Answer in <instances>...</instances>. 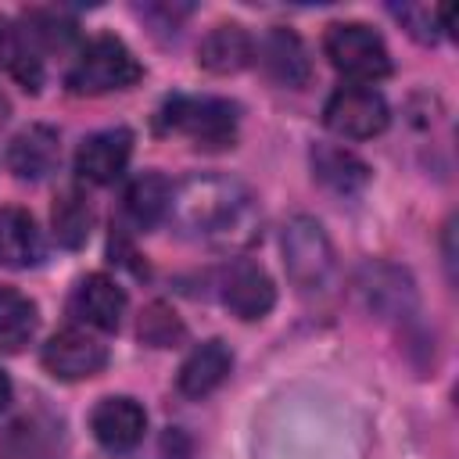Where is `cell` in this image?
<instances>
[{
  "instance_id": "obj_1",
  "label": "cell",
  "mask_w": 459,
  "mask_h": 459,
  "mask_svg": "<svg viewBox=\"0 0 459 459\" xmlns=\"http://www.w3.org/2000/svg\"><path fill=\"white\" fill-rule=\"evenodd\" d=\"M183 237L237 251L258 233V201L247 183L226 172H190L172 186L169 215Z\"/></svg>"
},
{
  "instance_id": "obj_2",
  "label": "cell",
  "mask_w": 459,
  "mask_h": 459,
  "mask_svg": "<svg viewBox=\"0 0 459 459\" xmlns=\"http://www.w3.org/2000/svg\"><path fill=\"white\" fill-rule=\"evenodd\" d=\"M143 79V65L136 61V54L111 32L93 36L75 65L65 75V86L79 97H100V93H115V90H129Z\"/></svg>"
},
{
  "instance_id": "obj_3",
  "label": "cell",
  "mask_w": 459,
  "mask_h": 459,
  "mask_svg": "<svg viewBox=\"0 0 459 459\" xmlns=\"http://www.w3.org/2000/svg\"><path fill=\"white\" fill-rule=\"evenodd\" d=\"M158 126L165 133H179V136L194 140V147L219 151V147H233L237 126H240V108L226 97H183V93H176L161 104Z\"/></svg>"
},
{
  "instance_id": "obj_4",
  "label": "cell",
  "mask_w": 459,
  "mask_h": 459,
  "mask_svg": "<svg viewBox=\"0 0 459 459\" xmlns=\"http://www.w3.org/2000/svg\"><path fill=\"white\" fill-rule=\"evenodd\" d=\"M323 54L330 57V65L359 82V86H373L377 79L391 75V54L387 43L377 29L362 25V22H333L323 32Z\"/></svg>"
},
{
  "instance_id": "obj_5",
  "label": "cell",
  "mask_w": 459,
  "mask_h": 459,
  "mask_svg": "<svg viewBox=\"0 0 459 459\" xmlns=\"http://www.w3.org/2000/svg\"><path fill=\"white\" fill-rule=\"evenodd\" d=\"M283 265H287V276L298 290L312 294V290H323L333 276V244L326 237V230L312 219V215H294L287 226H283Z\"/></svg>"
},
{
  "instance_id": "obj_6",
  "label": "cell",
  "mask_w": 459,
  "mask_h": 459,
  "mask_svg": "<svg viewBox=\"0 0 459 459\" xmlns=\"http://www.w3.org/2000/svg\"><path fill=\"white\" fill-rule=\"evenodd\" d=\"M323 122H326L330 133H337L344 140H369V136H380L387 129L391 108H387L380 90L348 82V86H337L326 97Z\"/></svg>"
},
{
  "instance_id": "obj_7",
  "label": "cell",
  "mask_w": 459,
  "mask_h": 459,
  "mask_svg": "<svg viewBox=\"0 0 459 459\" xmlns=\"http://www.w3.org/2000/svg\"><path fill=\"white\" fill-rule=\"evenodd\" d=\"M39 362H43V369L54 377V380H90V377H97V373H104V366H108V348L93 337V333H86V330H79V326H65V330H57L47 344H43V351H39Z\"/></svg>"
},
{
  "instance_id": "obj_8",
  "label": "cell",
  "mask_w": 459,
  "mask_h": 459,
  "mask_svg": "<svg viewBox=\"0 0 459 459\" xmlns=\"http://www.w3.org/2000/svg\"><path fill=\"white\" fill-rule=\"evenodd\" d=\"M90 430L97 437L100 448L122 455V452H133L140 441H143V430H147V412L136 398L129 394H108L93 405L90 412Z\"/></svg>"
},
{
  "instance_id": "obj_9",
  "label": "cell",
  "mask_w": 459,
  "mask_h": 459,
  "mask_svg": "<svg viewBox=\"0 0 459 459\" xmlns=\"http://www.w3.org/2000/svg\"><path fill=\"white\" fill-rule=\"evenodd\" d=\"M219 294H222V305L233 316H240V319H262L276 305V283H273V276L258 262H247V258H237L222 273Z\"/></svg>"
},
{
  "instance_id": "obj_10",
  "label": "cell",
  "mask_w": 459,
  "mask_h": 459,
  "mask_svg": "<svg viewBox=\"0 0 459 459\" xmlns=\"http://www.w3.org/2000/svg\"><path fill=\"white\" fill-rule=\"evenodd\" d=\"M129 154H133V133L115 126V129H100V133H90L79 151H75V172L79 179L93 183V186H104V183H115L126 165H129Z\"/></svg>"
},
{
  "instance_id": "obj_11",
  "label": "cell",
  "mask_w": 459,
  "mask_h": 459,
  "mask_svg": "<svg viewBox=\"0 0 459 459\" xmlns=\"http://www.w3.org/2000/svg\"><path fill=\"white\" fill-rule=\"evenodd\" d=\"M68 312L79 323H86L100 333H111V330H118V323L126 316V290L108 273H90L72 287Z\"/></svg>"
},
{
  "instance_id": "obj_12",
  "label": "cell",
  "mask_w": 459,
  "mask_h": 459,
  "mask_svg": "<svg viewBox=\"0 0 459 459\" xmlns=\"http://www.w3.org/2000/svg\"><path fill=\"white\" fill-rule=\"evenodd\" d=\"M258 61L269 72V79H276L280 86L301 90L312 79V61H308V50H305L301 36L283 29V25L265 32V39L258 43Z\"/></svg>"
},
{
  "instance_id": "obj_13",
  "label": "cell",
  "mask_w": 459,
  "mask_h": 459,
  "mask_svg": "<svg viewBox=\"0 0 459 459\" xmlns=\"http://www.w3.org/2000/svg\"><path fill=\"white\" fill-rule=\"evenodd\" d=\"M251 57H255V39L237 22L212 25L197 47V65L212 75H237L240 68L251 65Z\"/></svg>"
},
{
  "instance_id": "obj_14",
  "label": "cell",
  "mask_w": 459,
  "mask_h": 459,
  "mask_svg": "<svg viewBox=\"0 0 459 459\" xmlns=\"http://www.w3.org/2000/svg\"><path fill=\"white\" fill-rule=\"evenodd\" d=\"M61 161V143L50 126H25L7 143V169L18 179H47Z\"/></svg>"
},
{
  "instance_id": "obj_15",
  "label": "cell",
  "mask_w": 459,
  "mask_h": 459,
  "mask_svg": "<svg viewBox=\"0 0 459 459\" xmlns=\"http://www.w3.org/2000/svg\"><path fill=\"white\" fill-rule=\"evenodd\" d=\"M233 369V351L226 341L212 337L204 344H197L183 362H179V373H176V387L179 394L186 398H204L212 394Z\"/></svg>"
},
{
  "instance_id": "obj_16",
  "label": "cell",
  "mask_w": 459,
  "mask_h": 459,
  "mask_svg": "<svg viewBox=\"0 0 459 459\" xmlns=\"http://www.w3.org/2000/svg\"><path fill=\"white\" fill-rule=\"evenodd\" d=\"M43 233L25 208L0 204V269H32L43 262Z\"/></svg>"
},
{
  "instance_id": "obj_17",
  "label": "cell",
  "mask_w": 459,
  "mask_h": 459,
  "mask_svg": "<svg viewBox=\"0 0 459 459\" xmlns=\"http://www.w3.org/2000/svg\"><path fill=\"white\" fill-rule=\"evenodd\" d=\"M39 326V308L29 294L0 283V351L14 355L22 351Z\"/></svg>"
},
{
  "instance_id": "obj_18",
  "label": "cell",
  "mask_w": 459,
  "mask_h": 459,
  "mask_svg": "<svg viewBox=\"0 0 459 459\" xmlns=\"http://www.w3.org/2000/svg\"><path fill=\"white\" fill-rule=\"evenodd\" d=\"M169 197H172V183L161 172L147 169L126 186V215L140 230H151L169 215Z\"/></svg>"
},
{
  "instance_id": "obj_19",
  "label": "cell",
  "mask_w": 459,
  "mask_h": 459,
  "mask_svg": "<svg viewBox=\"0 0 459 459\" xmlns=\"http://www.w3.org/2000/svg\"><path fill=\"white\" fill-rule=\"evenodd\" d=\"M312 169H316V179L330 186L333 194H355L369 179V169L362 158H355L344 147H330V143H319L312 151Z\"/></svg>"
},
{
  "instance_id": "obj_20",
  "label": "cell",
  "mask_w": 459,
  "mask_h": 459,
  "mask_svg": "<svg viewBox=\"0 0 459 459\" xmlns=\"http://www.w3.org/2000/svg\"><path fill=\"white\" fill-rule=\"evenodd\" d=\"M0 68L11 72L32 93L43 82V61H39V54L29 47L25 32L11 18H4V14H0Z\"/></svg>"
},
{
  "instance_id": "obj_21",
  "label": "cell",
  "mask_w": 459,
  "mask_h": 459,
  "mask_svg": "<svg viewBox=\"0 0 459 459\" xmlns=\"http://www.w3.org/2000/svg\"><path fill=\"white\" fill-rule=\"evenodd\" d=\"M50 226H54V240L68 251L82 247L90 240V226H93V208L86 201L82 190H61L50 212Z\"/></svg>"
},
{
  "instance_id": "obj_22",
  "label": "cell",
  "mask_w": 459,
  "mask_h": 459,
  "mask_svg": "<svg viewBox=\"0 0 459 459\" xmlns=\"http://www.w3.org/2000/svg\"><path fill=\"white\" fill-rule=\"evenodd\" d=\"M362 276H369V280H362V290H366L373 308H380V312H398V308L405 312V308H412L416 298H412V283H409L405 273H398L391 265H366Z\"/></svg>"
},
{
  "instance_id": "obj_23",
  "label": "cell",
  "mask_w": 459,
  "mask_h": 459,
  "mask_svg": "<svg viewBox=\"0 0 459 459\" xmlns=\"http://www.w3.org/2000/svg\"><path fill=\"white\" fill-rule=\"evenodd\" d=\"M25 39H29V47L36 50V47H43V50H61V47H68L72 39H75V22L72 18H65L61 11H43V7H36V11H25Z\"/></svg>"
},
{
  "instance_id": "obj_24",
  "label": "cell",
  "mask_w": 459,
  "mask_h": 459,
  "mask_svg": "<svg viewBox=\"0 0 459 459\" xmlns=\"http://www.w3.org/2000/svg\"><path fill=\"white\" fill-rule=\"evenodd\" d=\"M391 14L405 25L409 36H416L420 43H437L441 36L452 32V7H427V4H405V7H391Z\"/></svg>"
},
{
  "instance_id": "obj_25",
  "label": "cell",
  "mask_w": 459,
  "mask_h": 459,
  "mask_svg": "<svg viewBox=\"0 0 459 459\" xmlns=\"http://www.w3.org/2000/svg\"><path fill=\"white\" fill-rule=\"evenodd\" d=\"M136 333H140V341H143V344H151V348H172V344H179V341H183L186 326L179 323V316H176L169 305L154 301V305H147V308H143Z\"/></svg>"
},
{
  "instance_id": "obj_26",
  "label": "cell",
  "mask_w": 459,
  "mask_h": 459,
  "mask_svg": "<svg viewBox=\"0 0 459 459\" xmlns=\"http://www.w3.org/2000/svg\"><path fill=\"white\" fill-rule=\"evenodd\" d=\"M7 402H11V380H7V373L0 369V412L7 409Z\"/></svg>"
},
{
  "instance_id": "obj_27",
  "label": "cell",
  "mask_w": 459,
  "mask_h": 459,
  "mask_svg": "<svg viewBox=\"0 0 459 459\" xmlns=\"http://www.w3.org/2000/svg\"><path fill=\"white\" fill-rule=\"evenodd\" d=\"M7 115H11V100H7V93L0 90V122H7Z\"/></svg>"
}]
</instances>
